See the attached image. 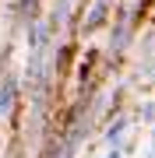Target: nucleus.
I'll return each instance as SVG.
<instances>
[{
  "label": "nucleus",
  "instance_id": "nucleus-1",
  "mask_svg": "<svg viewBox=\"0 0 155 158\" xmlns=\"http://www.w3.org/2000/svg\"><path fill=\"white\" fill-rule=\"evenodd\" d=\"M18 106V81L14 77H4L0 81V116H11Z\"/></svg>",
  "mask_w": 155,
  "mask_h": 158
},
{
  "label": "nucleus",
  "instance_id": "nucleus-2",
  "mask_svg": "<svg viewBox=\"0 0 155 158\" xmlns=\"http://www.w3.org/2000/svg\"><path fill=\"white\" fill-rule=\"evenodd\" d=\"M127 127H131V119H127V116H116L113 123L106 127L102 144H106V148H123V134H127Z\"/></svg>",
  "mask_w": 155,
  "mask_h": 158
},
{
  "label": "nucleus",
  "instance_id": "nucleus-3",
  "mask_svg": "<svg viewBox=\"0 0 155 158\" xmlns=\"http://www.w3.org/2000/svg\"><path fill=\"white\" fill-rule=\"evenodd\" d=\"M106 14H109V0H95L92 11L85 14V32H99L102 21H106Z\"/></svg>",
  "mask_w": 155,
  "mask_h": 158
},
{
  "label": "nucleus",
  "instance_id": "nucleus-4",
  "mask_svg": "<svg viewBox=\"0 0 155 158\" xmlns=\"http://www.w3.org/2000/svg\"><path fill=\"white\" fill-rule=\"evenodd\" d=\"M141 119H144V123H152V119H155V106H152V102H148V106H141Z\"/></svg>",
  "mask_w": 155,
  "mask_h": 158
},
{
  "label": "nucleus",
  "instance_id": "nucleus-5",
  "mask_svg": "<svg viewBox=\"0 0 155 158\" xmlns=\"http://www.w3.org/2000/svg\"><path fill=\"white\" fill-rule=\"evenodd\" d=\"M102 158H123V148H106Z\"/></svg>",
  "mask_w": 155,
  "mask_h": 158
},
{
  "label": "nucleus",
  "instance_id": "nucleus-6",
  "mask_svg": "<svg viewBox=\"0 0 155 158\" xmlns=\"http://www.w3.org/2000/svg\"><path fill=\"white\" fill-rule=\"evenodd\" d=\"M152 141H155V127H152Z\"/></svg>",
  "mask_w": 155,
  "mask_h": 158
}]
</instances>
